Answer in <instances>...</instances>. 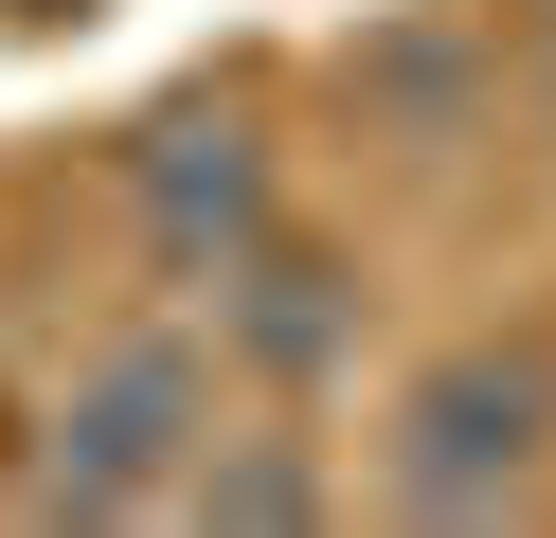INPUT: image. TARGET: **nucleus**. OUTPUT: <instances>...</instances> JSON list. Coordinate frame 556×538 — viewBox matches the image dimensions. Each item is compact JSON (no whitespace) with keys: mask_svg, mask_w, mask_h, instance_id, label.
I'll use <instances>...</instances> for the list:
<instances>
[{"mask_svg":"<svg viewBox=\"0 0 556 538\" xmlns=\"http://www.w3.org/2000/svg\"><path fill=\"white\" fill-rule=\"evenodd\" d=\"M180 521H216V538H288V521H324V466H305L288 430H216V449L180 466Z\"/></svg>","mask_w":556,"mask_h":538,"instance_id":"5","label":"nucleus"},{"mask_svg":"<svg viewBox=\"0 0 556 538\" xmlns=\"http://www.w3.org/2000/svg\"><path fill=\"white\" fill-rule=\"evenodd\" d=\"M216 323L269 359V377H341V359H359V270H341V251H288V234H252V251L216 270Z\"/></svg>","mask_w":556,"mask_h":538,"instance_id":"4","label":"nucleus"},{"mask_svg":"<svg viewBox=\"0 0 556 538\" xmlns=\"http://www.w3.org/2000/svg\"><path fill=\"white\" fill-rule=\"evenodd\" d=\"M377 485L395 521H520L556 485V341H448L395 377V430H377Z\"/></svg>","mask_w":556,"mask_h":538,"instance_id":"1","label":"nucleus"},{"mask_svg":"<svg viewBox=\"0 0 556 538\" xmlns=\"http://www.w3.org/2000/svg\"><path fill=\"white\" fill-rule=\"evenodd\" d=\"M198 449H216V359H198L180 323H126V341L54 395V449H37V485H18V521H144V502H180Z\"/></svg>","mask_w":556,"mask_h":538,"instance_id":"2","label":"nucleus"},{"mask_svg":"<svg viewBox=\"0 0 556 538\" xmlns=\"http://www.w3.org/2000/svg\"><path fill=\"white\" fill-rule=\"evenodd\" d=\"M126 198H144V234L180 251V270H233V251L269 234V143H252V108H162V126L126 143Z\"/></svg>","mask_w":556,"mask_h":538,"instance_id":"3","label":"nucleus"}]
</instances>
